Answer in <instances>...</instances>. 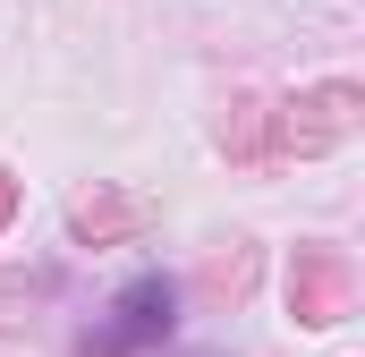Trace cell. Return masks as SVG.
Here are the masks:
<instances>
[{"instance_id": "1", "label": "cell", "mask_w": 365, "mask_h": 357, "mask_svg": "<svg viewBox=\"0 0 365 357\" xmlns=\"http://www.w3.org/2000/svg\"><path fill=\"white\" fill-rule=\"evenodd\" d=\"M170 323H179V281H170V272H136V281L110 298V315L86 323L77 349L86 357H145V349L170 341Z\"/></svg>"}]
</instances>
